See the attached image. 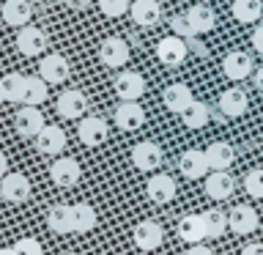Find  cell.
I'll list each match as a JSON object with an SVG mask.
<instances>
[{
  "mask_svg": "<svg viewBox=\"0 0 263 255\" xmlns=\"http://www.w3.org/2000/svg\"><path fill=\"white\" fill-rule=\"evenodd\" d=\"M77 135H80V143L82 145H102L104 140H107V121L99 118V115L80 118Z\"/></svg>",
  "mask_w": 263,
  "mask_h": 255,
  "instance_id": "obj_16",
  "label": "cell"
},
{
  "mask_svg": "<svg viewBox=\"0 0 263 255\" xmlns=\"http://www.w3.org/2000/svg\"><path fill=\"white\" fill-rule=\"evenodd\" d=\"M252 69H255L252 58L247 52H241V49H233V52H228L225 58H222V71H225V77L233 80V82L247 80L252 74Z\"/></svg>",
  "mask_w": 263,
  "mask_h": 255,
  "instance_id": "obj_9",
  "label": "cell"
},
{
  "mask_svg": "<svg viewBox=\"0 0 263 255\" xmlns=\"http://www.w3.org/2000/svg\"><path fill=\"white\" fill-rule=\"evenodd\" d=\"M69 74H71V66H69V61H66L63 55L49 52V55L41 58V63H39V77H44L49 85H61V82L69 80Z\"/></svg>",
  "mask_w": 263,
  "mask_h": 255,
  "instance_id": "obj_4",
  "label": "cell"
},
{
  "mask_svg": "<svg viewBox=\"0 0 263 255\" xmlns=\"http://www.w3.org/2000/svg\"><path fill=\"white\" fill-rule=\"evenodd\" d=\"M58 115L61 118H69V121H74V118H82L85 115V110H88V99H85V94L82 90H77V88H71V90H63L61 96H58Z\"/></svg>",
  "mask_w": 263,
  "mask_h": 255,
  "instance_id": "obj_11",
  "label": "cell"
},
{
  "mask_svg": "<svg viewBox=\"0 0 263 255\" xmlns=\"http://www.w3.org/2000/svg\"><path fill=\"white\" fill-rule=\"evenodd\" d=\"M115 126L123 129V132H135L145 123V110L140 107L137 102H121L115 107Z\"/></svg>",
  "mask_w": 263,
  "mask_h": 255,
  "instance_id": "obj_13",
  "label": "cell"
},
{
  "mask_svg": "<svg viewBox=\"0 0 263 255\" xmlns=\"http://www.w3.org/2000/svg\"><path fill=\"white\" fill-rule=\"evenodd\" d=\"M178 236L184 239L189 244H200L205 236V225H203V214H186V217H181L178 222Z\"/></svg>",
  "mask_w": 263,
  "mask_h": 255,
  "instance_id": "obj_27",
  "label": "cell"
},
{
  "mask_svg": "<svg viewBox=\"0 0 263 255\" xmlns=\"http://www.w3.org/2000/svg\"><path fill=\"white\" fill-rule=\"evenodd\" d=\"M47 225H49V230H55V233H74V214H71V206L55 203L52 209L47 211Z\"/></svg>",
  "mask_w": 263,
  "mask_h": 255,
  "instance_id": "obj_24",
  "label": "cell"
},
{
  "mask_svg": "<svg viewBox=\"0 0 263 255\" xmlns=\"http://www.w3.org/2000/svg\"><path fill=\"white\" fill-rule=\"evenodd\" d=\"M25 85H28V77L20 71H11L3 77V90H6V102H25Z\"/></svg>",
  "mask_w": 263,
  "mask_h": 255,
  "instance_id": "obj_32",
  "label": "cell"
},
{
  "mask_svg": "<svg viewBox=\"0 0 263 255\" xmlns=\"http://www.w3.org/2000/svg\"><path fill=\"white\" fill-rule=\"evenodd\" d=\"M233 16H236V22H241V25H252V22H258L260 20V14H263V3L260 0H233Z\"/></svg>",
  "mask_w": 263,
  "mask_h": 255,
  "instance_id": "obj_29",
  "label": "cell"
},
{
  "mask_svg": "<svg viewBox=\"0 0 263 255\" xmlns=\"http://www.w3.org/2000/svg\"><path fill=\"white\" fill-rule=\"evenodd\" d=\"M99 61H102L107 69H121L129 61V44L121 36H110L99 44Z\"/></svg>",
  "mask_w": 263,
  "mask_h": 255,
  "instance_id": "obj_2",
  "label": "cell"
},
{
  "mask_svg": "<svg viewBox=\"0 0 263 255\" xmlns=\"http://www.w3.org/2000/svg\"><path fill=\"white\" fill-rule=\"evenodd\" d=\"M244 189H247V195H250V197H263V168L247 173Z\"/></svg>",
  "mask_w": 263,
  "mask_h": 255,
  "instance_id": "obj_35",
  "label": "cell"
},
{
  "mask_svg": "<svg viewBox=\"0 0 263 255\" xmlns=\"http://www.w3.org/2000/svg\"><path fill=\"white\" fill-rule=\"evenodd\" d=\"M36 148L39 154H47V156H55L66 148V132L61 126H44L36 135Z\"/></svg>",
  "mask_w": 263,
  "mask_h": 255,
  "instance_id": "obj_22",
  "label": "cell"
},
{
  "mask_svg": "<svg viewBox=\"0 0 263 255\" xmlns=\"http://www.w3.org/2000/svg\"><path fill=\"white\" fill-rule=\"evenodd\" d=\"M63 255H77V252H63Z\"/></svg>",
  "mask_w": 263,
  "mask_h": 255,
  "instance_id": "obj_46",
  "label": "cell"
},
{
  "mask_svg": "<svg viewBox=\"0 0 263 255\" xmlns=\"http://www.w3.org/2000/svg\"><path fill=\"white\" fill-rule=\"evenodd\" d=\"M250 107V99L241 88H228L225 94L219 96V110L228 115V118H241Z\"/></svg>",
  "mask_w": 263,
  "mask_h": 255,
  "instance_id": "obj_23",
  "label": "cell"
},
{
  "mask_svg": "<svg viewBox=\"0 0 263 255\" xmlns=\"http://www.w3.org/2000/svg\"><path fill=\"white\" fill-rule=\"evenodd\" d=\"M0 16L11 28H25L33 16V6H30V0H6L3 8H0Z\"/></svg>",
  "mask_w": 263,
  "mask_h": 255,
  "instance_id": "obj_20",
  "label": "cell"
},
{
  "mask_svg": "<svg viewBox=\"0 0 263 255\" xmlns=\"http://www.w3.org/2000/svg\"><path fill=\"white\" fill-rule=\"evenodd\" d=\"M8 176V159H6V154L0 151V178Z\"/></svg>",
  "mask_w": 263,
  "mask_h": 255,
  "instance_id": "obj_42",
  "label": "cell"
},
{
  "mask_svg": "<svg viewBox=\"0 0 263 255\" xmlns=\"http://www.w3.org/2000/svg\"><path fill=\"white\" fill-rule=\"evenodd\" d=\"M74 214V233H88V230L96 228V209L90 203H74L71 206Z\"/></svg>",
  "mask_w": 263,
  "mask_h": 255,
  "instance_id": "obj_30",
  "label": "cell"
},
{
  "mask_svg": "<svg viewBox=\"0 0 263 255\" xmlns=\"http://www.w3.org/2000/svg\"><path fill=\"white\" fill-rule=\"evenodd\" d=\"M186 55H189V41L176 36V33L159 39V44H156V58H159V63L170 66V69H176V66L184 63Z\"/></svg>",
  "mask_w": 263,
  "mask_h": 255,
  "instance_id": "obj_1",
  "label": "cell"
},
{
  "mask_svg": "<svg viewBox=\"0 0 263 255\" xmlns=\"http://www.w3.org/2000/svg\"><path fill=\"white\" fill-rule=\"evenodd\" d=\"M178 168H181V173H184L186 178H192V181L205 178V176L211 173V168H209V156H205V151H197V148H189V151L181 154Z\"/></svg>",
  "mask_w": 263,
  "mask_h": 255,
  "instance_id": "obj_12",
  "label": "cell"
},
{
  "mask_svg": "<svg viewBox=\"0 0 263 255\" xmlns=\"http://www.w3.org/2000/svg\"><path fill=\"white\" fill-rule=\"evenodd\" d=\"M82 176V168L77 159H71V156H61V159L52 162V168H49V178L55 181L58 187H74Z\"/></svg>",
  "mask_w": 263,
  "mask_h": 255,
  "instance_id": "obj_10",
  "label": "cell"
},
{
  "mask_svg": "<svg viewBox=\"0 0 263 255\" xmlns=\"http://www.w3.org/2000/svg\"><path fill=\"white\" fill-rule=\"evenodd\" d=\"M252 47H255V52L263 55V25H255V30H252Z\"/></svg>",
  "mask_w": 263,
  "mask_h": 255,
  "instance_id": "obj_38",
  "label": "cell"
},
{
  "mask_svg": "<svg viewBox=\"0 0 263 255\" xmlns=\"http://www.w3.org/2000/svg\"><path fill=\"white\" fill-rule=\"evenodd\" d=\"M0 195L8 203H25L30 197V178L22 173H8L0 178Z\"/></svg>",
  "mask_w": 263,
  "mask_h": 255,
  "instance_id": "obj_8",
  "label": "cell"
},
{
  "mask_svg": "<svg viewBox=\"0 0 263 255\" xmlns=\"http://www.w3.org/2000/svg\"><path fill=\"white\" fill-rule=\"evenodd\" d=\"M0 255H16L14 247H0Z\"/></svg>",
  "mask_w": 263,
  "mask_h": 255,
  "instance_id": "obj_44",
  "label": "cell"
},
{
  "mask_svg": "<svg viewBox=\"0 0 263 255\" xmlns=\"http://www.w3.org/2000/svg\"><path fill=\"white\" fill-rule=\"evenodd\" d=\"M0 102H6V90H3V80H0Z\"/></svg>",
  "mask_w": 263,
  "mask_h": 255,
  "instance_id": "obj_45",
  "label": "cell"
},
{
  "mask_svg": "<svg viewBox=\"0 0 263 255\" xmlns=\"http://www.w3.org/2000/svg\"><path fill=\"white\" fill-rule=\"evenodd\" d=\"M145 192H148V201H154V203H170L173 197H176V181H173L170 176H164V173H154L151 178H148V184H145Z\"/></svg>",
  "mask_w": 263,
  "mask_h": 255,
  "instance_id": "obj_18",
  "label": "cell"
},
{
  "mask_svg": "<svg viewBox=\"0 0 263 255\" xmlns=\"http://www.w3.org/2000/svg\"><path fill=\"white\" fill-rule=\"evenodd\" d=\"M205 156H209V168L211 170H228L236 159V151H233L230 143H225V140H217V143H211L209 148H205Z\"/></svg>",
  "mask_w": 263,
  "mask_h": 255,
  "instance_id": "obj_26",
  "label": "cell"
},
{
  "mask_svg": "<svg viewBox=\"0 0 263 255\" xmlns=\"http://www.w3.org/2000/svg\"><path fill=\"white\" fill-rule=\"evenodd\" d=\"M132 239H135V244L140 247V250L154 252V250H159L162 242H164V230H162L159 222L143 220V222H137L135 230H132Z\"/></svg>",
  "mask_w": 263,
  "mask_h": 255,
  "instance_id": "obj_5",
  "label": "cell"
},
{
  "mask_svg": "<svg viewBox=\"0 0 263 255\" xmlns=\"http://www.w3.org/2000/svg\"><path fill=\"white\" fill-rule=\"evenodd\" d=\"M170 28H173V33H176V36H181V39H195V30H192V25H189L186 14H176V16H173Z\"/></svg>",
  "mask_w": 263,
  "mask_h": 255,
  "instance_id": "obj_36",
  "label": "cell"
},
{
  "mask_svg": "<svg viewBox=\"0 0 263 255\" xmlns=\"http://www.w3.org/2000/svg\"><path fill=\"white\" fill-rule=\"evenodd\" d=\"M203 225H205V233H209L211 239H219L222 233H225V228H228V214L219 211V209L203 211Z\"/></svg>",
  "mask_w": 263,
  "mask_h": 255,
  "instance_id": "obj_33",
  "label": "cell"
},
{
  "mask_svg": "<svg viewBox=\"0 0 263 255\" xmlns=\"http://www.w3.org/2000/svg\"><path fill=\"white\" fill-rule=\"evenodd\" d=\"M14 126H16V132H20L22 137H36L47 123H44V115L39 113V107L25 104L22 110L14 115Z\"/></svg>",
  "mask_w": 263,
  "mask_h": 255,
  "instance_id": "obj_17",
  "label": "cell"
},
{
  "mask_svg": "<svg viewBox=\"0 0 263 255\" xmlns=\"http://www.w3.org/2000/svg\"><path fill=\"white\" fill-rule=\"evenodd\" d=\"M162 102L170 113L181 115L189 104L195 102V96H192V90H189V85H184V82H173V85H167L162 90Z\"/></svg>",
  "mask_w": 263,
  "mask_h": 255,
  "instance_id": "obj_19",
  "label": "cell"
},
{
  "mask_svg": "<svg viewBox=\"0 0 263 255\" xmlns=\"http://www.w3.org/2000/svg\"><path fill=\"white\" fill-rule=\"evenodd\" d=\"M164 154H162V145H156L154 140H143V143H137L132 148V162H135L137 170L143 173H151L162 165Z\"/></svg>",
  "mask_w": 263,
  "mask_h": 255,
  "instance_id": "obj_6",
  "label": "cell"
},
{
  "mask_svg": "<svg viewBox=\"0 0 263 255\" xmlns=\"http://www.w3.org/2000/svg\"><path fill=\"white\" fill-rule=\"evenodd\" d=\"M99 11L110 16V20H118V16L132 11V3L129 0H99Z\"/></svg>",
  "mask_w": 263,
  "mask_h": 255,
  "instance_id": "obj_34",
  "label": "cell"
},
{
  "mask_svg": "<svg viewBox=\"0 0 263 255\" xmlns=\"http://www.w3.org/2000/svg\"><path fill=\"white\" fill-rule=\"evenodd\" d=\"M228 228L238 236H247L258 228V211L252 206H233L228 211Z\"/></svg>",
  "mask_w": 263,
  "mask_h": 255,
  "instance_id": "obj_15",
  "label": "cell"
},
{
  "mask_svg": "<svg viewBox=\"0 0 263 255\" xmlns=\"http://www.w3.org/2000/svg\"><path fill=\"white\" fill-rule=\"evenodd\" d=\"M186 255H214V252L209 250V247H203V244H192L186 250Z\"/></svg>",
  "mask_w": 263,
  "mask_h": 255,
  "instance_id": "obj_40",
  "label": "cell"
},
{
  "mask_svg": "<svg viewBox=\"0 0 263 255\" xmlns=\"http://www.w3.org/2000/svg\"><path fill=\"white\" fill-rule=\"evenodd\" d=\"M241 255H263V244H247Z\"/></svg>",
  "mask_w": 263,
  "mask_h": 255,
  "instance_id": "obj_41",
  "label": "cell"
},
{
  "mask_svg": "<svg viewBox=\"0 0 263 255\" xmlns=\"http://www.w3.org/2000/svg\"><path fill=\"white\" fill-rule=\"evenodd\" d=\"M115 94L121 96V102H137V99L145 94L143 74L132 71V69H123L118 77H115Z\"/></svg>",
  "mask_w": 263,
  "mask_h": 255,
  "instance_id": "obj_7",
  "label": "cell"
},
{
  "mask_svg": "<svg viewBox=\"0 0 263 255\" xmlns=\"http://www.w3.org/2000/svg\"><path fill=\"white\" fill-rule=\"evenodd\" d=\"M47 85L49 82L44 77H39V74H33V77H28V85H25V102L22 104H30V107H39L47 102Z\"/></svg>",
  "mask_w": 263,
  "mask_h": 255,
  "instance_id": "obj_31",
  "label": "cell"
},
{
  "mask_svg": "<svg viewBox=\"0 0 263 255\" xmlns=\"http://www.w3.org/2000/svg\"><path fill=\"white\" fill-rule=\"evenodd\" d=\"M209 118H211L209 104H205V102H197V99L186 107L184 113H181V121H184L186 129H203L205 123H209Z\"/></svg>",
  "mask_w": 263,
  "mask_h": 255,
  "instance_id": "obj_28",
  "label": "cell"
},
{
  "mask_svg": "<svg viewBox=\"0 0 263 255\" xmlns=\"http://www.w3.org/2000/svg\"><path fill=\"white\" fill-rule=\"evenodd\" d=\"M14 250H16V255H41V244L30 236H22L20 242L14 244Z\"/></svg>",
  "mask_w": 263,
  "mask_h": 255,
  "instance_id": "obj_37",
  "label": "cell"
},
{
  "mask_svg": "<svg viewBox=\"0 0 263 255\" xmlns=\"http://www.w3.org/2000/svg\"><path fill=\"white\" fill-rule=\"evenodd\" d=\"M132 20L140 28H154L162 20V3L159 0H135L132 3Z\"/></svg>",
  "mask_w": 263,
  "mask_h": 255,
  "instance_id": "obj_21",
  "label": "cell"
},
{
  "mask_svg": "<svg viewBox=\"0 0 263 255\" xmlns=\"http://www.w3.org/2000/svg\"><path fill=\"white\" fill-rule=\"evenodd\" d=\"M47 44H49L47 33L41 28H33V25H25V28H20V33H16V49L28 58L44 55Z\"/></svg>",
  "mask_w": 263,
  "mask_h": 255,
  "instance_id": "obj_3",
  "label": "cell"
},
{
  "mask_svg": "<svg viewBox=\"0 0 263 255\" xmlns=\"http://www.w3.org/2000/svg\"><path fill=\"white\" fill-rule=\"evenodd\" d=\"M255 85H258V90H263V66L255 69Z\"/></svg>",
  "mask_w": 263,
  "mask_h": 255,
  "instance_id": "obj_43",
  "label": "cell"
},
{
  "mask_svg": "<svg viewBox=\"0 0 263 255\" xmlns=\"http://www.w3.org/2000/svg\"><path fill=\"white\" fill-rule=\"evenodd\" d=\"M186 20H189V25H192L195 36H200V33L214 30V25H217V14H214V8H209V6L195 3V6L186 11Z\"/></svg>",
  "mask_w": 263,
  "mask_h": 255,
  "instance_id": "obj_25",
  "label": "cell"
},
{
  "mask_svg": "<svg viewBox=\"0 0 263 255\" xmlns=\"http://www.w3.org/2000/svg\"><path fill=\"white\" fill-rule=\"evenodd\" d=\"M63 3L69 6V8H74V11H82V8H88L93 0H63Z\"/></svg>",
  "mask_w": 263,
  "mask_h": 255,
  "instance_id": "obj_39",
  "label": "cell"
},
{
  "mask_svg": "<svg viewBox=\"0 0 263 255\" xmlns=\"http://www.w3.org/2000/svg\"><path fill=\"white\" fill-rule=\"evenodd\" d=\"M233 189H236V181L228 170H211L205 176V195L211 201H228L233 195Z\"/></svg>",
  "mask_w": 263,
  "mask_h": 255,
  "instance_id": "obj_14",
  "label": "cell"
}]
</instances>
